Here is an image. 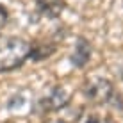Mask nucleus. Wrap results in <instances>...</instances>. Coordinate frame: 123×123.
<instances>
[{
  "mask_svg": "<svg viewBox=\"0 0 123 123\" xmlns=\"http://www.w3.org/2000/svg\"><path fill=\"white\" fill-rule=\"evenodd\" d=\"M29 50H31V43H27L23 37H0V73L20 68L29 59Z\"/></svg>",
  "mask_w": 123,
  "mask_h": 123,
  "instance_id": "obj_1",
  "label": "nucleus"
},
{
  "mask_svg": "<svg viewBox=\"0 0 123 123\" xmlns=\"http://www.w3.org/2000/svg\"><path fill=\"white\" fill-rule=\"evenodd\" d=\"M84 96L95 105H104L112 98L114 86L109 79L104 77H91L84 82Z\"/></svg>",
  "mask_w": 123,
  "mask_h": 123,
  "instance_id": "obj_2",
  "label": "nucleus"
},
{
  "mask_svg": "<svg viewBox=\"0 0 123 123\" xmlns=\"http://www.w3.org/2000/svg\"><path fill=\"white\" fill-rule=\"evenodd\" d=\"M70 91L66 89L64 86H57L54 87L52 93H50L46 98L41 100V105L46 109V111H57V109H62L68 105V102H70Z\"/></svg>",
  "mask_w": 123,
  "mask_h": 123,
  "instance_id": "obj_3",
  "label": "nucleus"
},
{
  "mask_svg": "<svg viewBox=\"0 0 123 123\" xmlns=\"http://www.w3.org/2000/svg\"><path fill=\"white\" fill-rule=\"evenodd\" d=\"M91 59V45L86 37H77V43H75V50L71 54V62L75 66L82 68L89 62Z\"/></svg>",
  "mask_w": 123,
  "mask_h": 123,
  "instance_id": "obj_4",
  "label": "nucleus"
},
{
  "mask_svg": "<svg viewBox=\"0 0 123 123\" xmlns=\"http://www.w3.org/2000/svg\"><path fill=\"white\" fill-rule=\"evenodd\" d=\"M37 9H39L41 14L48 16V18H57V16L62 14L66 4L64 0H36Z\"/></svg>",
  "mask_w": 123,
  "mask_h": 123,
  "instance_id": "obj_5",
  "label": "nucleus"
},
{
  "mask_svg": "<svg viewBox=\"0 0 123 123\" xmlns=\"http://www.w3.org/2000/svg\"><path fill=\"white\" fill-rule=\"evenodd\" d=\"M55 45L54 43H46V41H36V43L31 45V50H29V59H34V61H43V59H48L55 52Z\"/></svg>",
  "mask_w": 123,
  "mask_h": 123,
  "instance_id": "obj_6",
  "label": "nucleus"
},
{
  "mask_svg": "<svg viewBox=\"0 0 123 123\" xmlns=\"http://www.w3.org/2000/svg\"><path fill=\"white\" fill-rule=\"evenodd\" d=\"M86 123H116L109 114H100V112H91L87 116Z\"/></svg>",
  "mask_w": 123,
  "mask_h": 123,
  "instance_id": "obj_7",
  "label": "nucleus"
},
{
  "mask_svg": "<svg viewBox=\"0 0 123 123\" xmlns=\"http://www.w3.org/2000/svg\"><path fill=\"white\" fill-rule=\"evenodd\" d=\"M7 18H9V11L0 4V29H4V25L7 23Z\"/></svg>",
  "mask_w": 123,
  "mask_h": 123,
  "instance_id": "obj_8",
  "label": "nucleus"
},
{
  "mask_svg": "<svg viewBox=\"0 0 123 123\" xmlns=\"http://www.w3.org/2000/svg\"><path fill=\"white\" fill-rule=\"evenodd\" d=\"M45 123H66V121L61 120V118H50V120H46Z\"/></svg>",
  "mask_w": 123,
  "mask_h": 123,
  "instance_id": "obj_9",
  "label": "nucleus"
}]
</instances>
